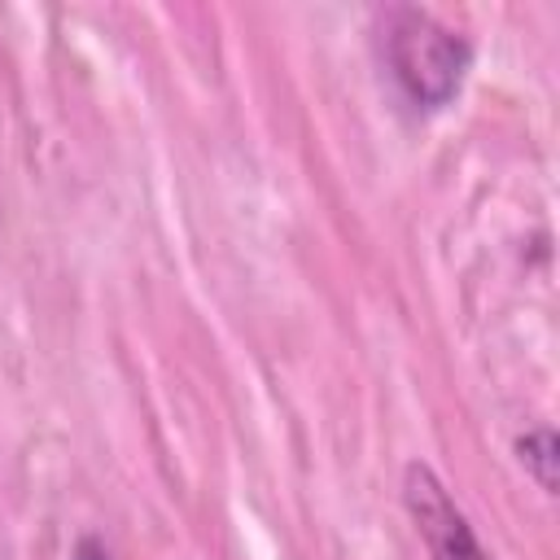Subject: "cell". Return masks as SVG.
<instances>
[{
    "instance_id": "2",
    "label": "cell",
    "mask_w": 560,
    "mask_h": 560,
    "mask_svg": "<svg viewBox=\"0 0 560 560\" xmlns=\"http://www.w3.org/2000/svg\"><path fill=\"white\" fill-rule=\"evenodd\" d=\"M402 503H407L433 560H490L486 547L477 542L464 508L451 499V490L442 486V477L429 464L402 468Z\"/></svg>"
},
{
    "instance_id": "4",
    "label": "cell",
    "mask_w": 560,
    "mask_h": 560,
    "mask_svg": "<svg viewBox=\"0 0 560 560\" xmlns=\"http://www.w3.org/2000/svg\"><path fill=\"white\" fill-rule=\"evenodd\" d=\"M70 560H114V556H109V547H105L101 538H92V534H83V538L74 542V551H70Z\"/></svg>"
},
{
    "instance_id": "3",
    "label": "cell",
    "mask_w": 560,
    "mask_h": 560,
    "mask_svg": "<svg viewBox=\"0 0 560 560\" xmlns=\"http://www.w3.org/2000/svg\"><path fill=\"white\" fill-rule=\"evenodd\" d=\"M516 459L525 464V472L538 481L542 494H556L560 486V442H556V429L551 424H538L529 429L525 438H516Z\"/></svg>"
},
{
    "instance_id": "1",
    "label": "cell",
    "mask_w": 560,
    "mask_h": 560,
    "mask_svg": "<svg viewBox=\"0 0 560 560\" xmlns=\"http://www.w3.org/2000/svg\"><path fill=\"white\" fill-rule=\"evenodd\" d=\"M381 48L394 83L402 96L420 109H442L464 88L472 48L468 39L416 4H389L381 9Z\"/></svg>"
}]
</instances>
